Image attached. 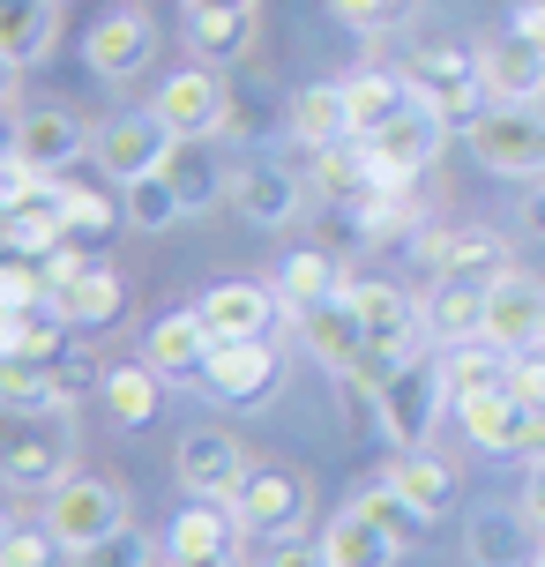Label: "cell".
I'll return each instance as SVG.
<instances>
[{"mask_svg":"<svg viewBox=\"0 0 545 567\" xmlns=\"http://www.w3.org/2000/svg\"><path fill=\"white\" fill-rule=\"evenodd\" d=\"M0 471L16 493H53V485L75 478V425L68 411H30V419H8V455Z\"/></svg>","mask_w":545,"mask_h":567,"instance_id":"6da1fadb","label":"cell"},{"mask_svg":"<svg viewBox=\"0 0 545 567\" xmlns=\"http://www.w3.org/2000/svg\"><path fill=\"white\" fill-rule=\"evenodd\" d=\"M367 396H373L381 433H389L397 449H426L433 425H441V403H449V381H441V367H426V359H403V367H389L373 381Z\"/></svg>","mask_w":545,"mask_h":567,"instance_id":"7a4b0ae2","label":"cell"},{"mask_svg":"<svg viewBox=\"0 0 545 567\" xmlns=\"http://www.w3.org/2000/svg\"><path fill=\"white\" fill-rule=\"evenodd\" d=\"M463 142H471V157L486 172H501V179L545 172V113L538 105H501V97H493V113H471Z\"/></svg>","mask_w":545,"mask_h":567,"instance_id":"3957f363","label":"cell"},{"mask_svg":"<svg viewBox=\"0 0 545 567\" xmlns=\"http://www.w3.org/2000/svg\"><path fill=\"white\" fill-rule=\"evenodd\" d=\"M173 478L187 501H239L247 478H255V455L239 449L232 433H217V425H195V433H179V449H173Z\"/></svg>","mask_w":545,"mask_h":567,"instance_id":"277c9868","label":"cell"},{"mask_svg":"<svg viewBox=\"0 0 545 567\" xmlns=\"http://www.w3.org/2000/svg\"><path fill=\"white\" fill-rule=\"evenodd\" d=\"M173 150H179V135L157 113H113V120H97L90 165L105 172L113 187H127V179H143V172H165V165H173Z\"/></svg>","mask_w":545,"mask_h":567,"instance_id":"5b68a950","label":"cell"},{"mask_svg":"<svg viewBox=\"0 0 545 567\" xmlns=\"http://www.w3.org/2000/svg\"><path fill=\"white\" fill-rule=\"evenodd\" d=\"M285 343L269 337H247V343H217L209 367H202V389L217 403H239V411H261V403L285 389Z\"/></svg>","mask_w":545,"mask_h":567,"instance_id":"8992f818","label":"cell"},{"mask_svg":"<svg viewBox=\"0 0 545 567\" xmlns=\"http://www.w3.org/2000/svg\"><path fill=\"white\" fill-rule=\"evenodd\" d=\"M150 113L165 120L179 142H217L232 127V90H225V75H217V68H179V75H165V83H157Z\"/></svg>","mask_w":545,"mask_h":567,"instance_id":"52a82bcc","label":"cell"},{"mask_svg":"<svg viewBox=\"0 0 545 567\" xmlns=\"http://www.w3.org/2000/svg\"><path fill=\"white\" fill-rule=\"evenodd\" d=\"M291 329H299V343H307L329 373H345V381H359V389L373 381V337H367V321L351 313L345 291L321 299V307H307V313H291Z\"/></svg>","mask_w":545,"mask_h":567,"instance_id":"ba28073f","label":"cell"},{"mask_svg":"<svg viewBox=\"0 0 545 567\" xmlns=\"http://www.w3.org/2000/svg\"><path fill=\"white\" fill-rule=\"evenodd\" d=\"M202 321L217 329V343H247V337H269L277 321H285V291H277V277H217L209 291L195 299Z\"/></svg>","mask_w":545,"mask_h":567,"instance_id":"9c48e42d","label":"cell"},{"mask_svg":"<svg viewBox=\"0 0 545 567\" xmlns=\"http://www.w3.org/2000/svg\"><path fill=\"white\" fill-rule=\"evenodd\" d=\"M90 142H97V127L90 120H75L68 105H38V113H16V135H8V157L30 172H53V179H68V165H83Z\"/></svg>","mask_w":545,"mask_h":567,"instance_id":"30bf717a","label":"cell"},{"mask_svg":"<svg viewBox=\"0 0 545 567\" xmlns=\"http://www.w3.org/2000/svg\"><path fill=\"white\" fill-rule=\"evenodd\" d=\"M120 523H127V501H120V485H105V478H68V485L45 493V530H53L68 553L113 538Z\"/></svg>","mask_w":545,"mask_h":567,"instance_id":"8fae6325","label":"cell"},{"mask_svg":"<svg viewBox=\"0 0 545 567\" xmlns=\"http://www.w3.org/2000/svg\"><path fill=\"white\" fill-rule=\"evenodd\" d=\"M83 60L97 83H135L150 60H157V23H150L143 8H105L83 38Z\"/></svg>","mask_w":545,"mask_h":567,"instance_id":"7c38bea8","label":"cell"},{"mask_svg":"<svg viewBox=\"0 0 545 567\" xmlns=\"http://www.w3.org/2000/svg\"><path fill=\"white\" fill-rule=\"evenodd\" d=\"M456 419H463V433L493 455H538L545 449V411L531 396H516V389H493V396L456 403Z\"/></svg>","mask_w":545,"mask_h":567,"instance_id":"4fadbf2b","label":"cell"},{"mask_svg":"<svg viewBox=\"0 0 545 567\" xmlns=\"http://www.w3.org/2000/svg\"><path fill=\"white\" fill-rule=\"evenodd\" d=\"M321 165H315V187L329 202H345V209H367L373 195H389L403 172H389V157L373 150L367 135H351V142H337V150H315Z\"/></svg>","mask_w":545,"mask_h":567,"instance_id":"5bb4252c","label":"cell"},{"mask_svg":"<svg viewBox=\"0 0 545 567\" xmlns=\"http://www.w3.org/2000/svg\"><path fill=\"white\" fill-rule=\"evenodd\" d=\"M411 255L426 261L433 277H449V284H493V277H508V269H516L508 247H501L493 231H419V239H411Z\"/></svg>","mask_w":545,"mask_h":567,"instance_id":"9a60e30c","label":"cell"},{"mask_svg":"<svg viewBox=\"0 0 545 567\" xmlns=\"http://www.w3.org/2000/svg\"><path fill=\"white\" fill-rule=\"evenodd\" d=\"M232 508H239V523L261 530V538H291V530L307 523V508H315V493H307L299 471H269V463H255V478H247V493H239Z\"/></svg>","mask_w":545,"mask_h":567,"instance_id":"2e32d148","label":"cell"},{"mask_svg":"<svg viewBox=\"0 0 545 567\" xmlns=\"http://www.w3.org/2000/svg\"><path fill=\"white\" fill-rule=\"evenodd\" d=\"M367 142L381 150V157H389V172H403V179H411V172L441 165V150H449V113L419 97V105H403L389 127H373Z\"/></svg>","mask_w":545,"mask_h":567,"instance_id":"e0dca14e","label":"cell"},{"mask_svg":"<svg viewBox=\"0 0 545 567\" xmlns=\"http://www.w3.org/2000/svg\"><path fill=\"white\" fill-rule=\"evenodd\" d=\"M486 337L508 343V351H531V343H545V284H538V277L508 269V277L486 284Z\"/></svg>","mask_w":545,"mask_h":567,"instance_id":"ac0fdd59","label":"cell"},{"mask_svg":"<svg viewBox=\"0 0 545 567\" xmlns=\"http://www.w3.org/2000/svg\"><path fill=\"white\" fill-rule=\"evenodd\" d=\"M411 83H419L426 105H441V113L456 120V113H471V97L486 90V68H479V53H463V45H419V53H411Z\"/></svg>","mask_w":545,"mask_h":567,"instance_id":"d6986e66","label":"cell"},{"mask_svg":"<svg viewBox=\"0 0 545 567\" xmlns=\"http://www.w3.org/2000/svg\"><path fill=\"white\" fill-rule=\"evenodd\" d=\"M225 209L255 231H277V225L299 217V179H291L285 165H239L232 187H225Z\"/></svg>","mask_w":545,"mask_h":567,"instance_id":"ffe728a7","label":"cell"},{"mask_svg":"<svg viewBox=\"0 0 545 567\" xmlns=\"http://www.w3.org/2000/svg\"><path fill=\"white\" fill-rule=\"evenodd\" d=\"M479 68H486V97H501V105H538L545 97V45L538 38L501 30L493 45H479Z\"/></svg>","mask_w":545,"mask_h":567,"instance_id":"44dd1931","label":"cell"},{"mask_svg":"<svg viewBox=\"0 0 545 567\" xmlns=\"http://www.w3.org/2000/svg\"><path fill=\"white\" fill-rule=\"evenodd\" d=\"M209 351H217V329L202 321V307H179V313H165L157 329H150V343H143V359L165 381H202V367H209Z\"/></svg>","mask_w":545,"mask_h":567,"instance_id":"7402d4cb","label":"cell"},{"mask_svg":"<svg viewBox=\"0 0 545 567\" xmlns=\"http://www.w3.org/2000/svg\"><path fill=\"white\" fill-rule=\"evenodd\" d=\"M463 553L471 567H531L538 560V530H531V508H486L471 515V530H463Z\"/></svg>","mask_w":545,"mask_h":567,"instance_id":"603a6c76","label":"cell"},{"mask_svg":"<svg viewBox=\"0 0 545 567\" xmlns=\"http://www.w3.org/2000/svg\"><path fill=\"white\" fill-rule=\"evenodd\" d=\"M441 381H449V403H471V396H493L516 381V351L493 337H471V343H449L441 359Z\"/></svg>","mask_w":545,"mask_h":567,"instance_id":"cb8c5ba5","label":"cell"},{"mask_svg":"<svg viewBox=\"0 0 545 567\" xmlns=\"http://www.w3.org/2000/svg\"><path fill=\"white\" fill-rule=\"evenodd\" d=\"M321 553H329V567H397L403 560V545L389 538L359 501H345L337 523H321Z\"/></svg>","mask_w":545,"mask_h":567,"instance_id":"d4e9b609","label":"cell"},{"mask_svg":"<svg viewBox=\"0 0 545 567\" xmlns=\"http://www.w3.org/2000/svg\"><path fill=\"white\" fill-rule=\"evenodd\" d=\"M389 478L419 501V515L426 523H449V515L463 508V478H456V463H441L433 449H403L397 463H389Z\"/></svg>","mask_w":545,"mask_h":567,"instance_id":"484cf974","label":"cell"},{"mask_svg":"<svg viewBox=\"0 0 545 567\" xmlns=\"http://www.w3.org/2000/svg\"><path fill=\"white\" fill-rule=\"evenodd\" d=\"M60 45V0H0V60L38 68Z\"/></svg>","mask_w":545,"mask_h":567,"instance_id":"4316f807","label":"cell"},{"mask_svg":"<svg viewBox=\"0 0 545 567\" xmlns=\"http://www.w3.org/2000/svg\"><path fill=\"white\" fill-rule=\"evenodd\" d=\"M359 135V120H351V90L345 83H307L291 97V142H307V150H337V142Z\"/></svg>","mask_w":545,"mask_h":567,"instance_id":"83f0119b","label":"cell"},{"mask_svg":"<svg viewBox=\"0 0 545 567\" xmlns=\"http://www.w3.org/2000/svg\"><path fill=\"white\" fill-rule=\"evenodd\" d=\"M345 90H351V120H359V135L389 127L403 105H419L411 68H359V75H345Z\"/></svg>","mask_w":545,"mask_h":567,"instance_id":"f1b7e54d","label":"cell"},{"mask_svg":"<svg viewBox=\"0 0 545 567\" xmlns=\"http://www.w3.org/2000/svg\"><path fill=\"white\" fill-rule=\"evenodd\" d=\"M426 337H433V343H471V337H486V284H449V277H433V291H426Z\"/></svg>","mask_w":545,"mask_h":567,"instance_id":"f546056e","label":"cell"},{"mask_svg":"<svg viewBox=\"0 0 545 567\" xmlns=\"http://www.w3.org/2000/svg\"><path fill=\"white\" fill-rule=\"evenodd\" d=\"M97 389H105V411H113L120 433H143V425H157V403H165V373L150 367H113L97 373Z\"/></svg>","mask_w":545,"mask_h":567,"instance_id":"4dcf8cb0","label":"cell"},{"mask_svg":"<svg viewBox=\"0 0 545 567\" xmlns=\"http://www.w3.org/2000/svg\"><path fill=\"white\" fill-rule=\"evenodd\" d=\"M239 538H247V523L232 501H195V508H179L165 553H239Z\"/></svg>","mask_w":545,"mask_h":567,"instance_id":"1f68e13d","label":"cell"},{"mask_svg":"<svg viewBox=\"0 0 545 567\" xmlns=\"http://www.w3.org/2000/svg\"><path fill=\"white\" fill-rule=\"evenodd\" d=\"M269 277H277V291H285L291 313H307V307H321V299H337V291H345V269L321 255V247H291Z\"/></svg>","mask_w":545,"mask_h":567,"instance_id":"d6a6232c","label":"cell"},{"mask_svg":"<svg viewBox=\"0 0 545 567\" xmlns=\"http://www.w3.org/2000/svg\"><path fill=\"white\" fill-rule=\"evenodd\" d=\"M120 307H127V284H120V269H105V261H90L75 284H60V313H68L75 329H105Z\"/></svg>","mask_w":545,"mask_h":567,"instance_id":"836d02e7","label":"cell"},{"mask_svg":"<svg viewBox=\"0 0 545 567\" xmlns=\"http://www.w3.org/2000/svg\"><path fill=\"white\" fill-rule=\"evenodd\" d=\"M351 501H359V508H367L373 523H381V530H389V538L403 545V553H411V545H419V538H426V530H433L426 515H419V501H411V493H403V485L389 478V471H381V478H373V485H359Z\"/></svg>","mask_w":545,"mask_h":567,"instance_id":"e575fe53","label":"cell"},{"mask_svg":"<svg viewBox=\"0 0 545 567\" xmlns=\"http://www.w3.org/2000/svg\"><path fill=\"white\" fill-rule=\"evenodd\" d=\"M120 209H127L135 231H173L179 217H187V195L173 187V172H143V179L120 187Z\"/></svg>","mask_w":545,"mask_h":567,"instance_id":"d590c367","label":"cell"},{"mask_svg":"<svg viewBox=\"0 0 545 567\" xmlns=\"http://www.w3.org/2000/svg\"><path fill=\"white\" fill-rule=\"evenodd\" d=\"M165 172H173V187H179V195H187V217H202L209 202H225V187H232V172L209 165V150H202V142H179Z\"/></svg>","mask_w":545,"mask_h":567,"instance_id":"8d00e7d4","label":"cell"},{"mask_svg":"<svg viewBox=\"0 0 545 567\" xmlns=\"http://www.w3.org/2000/svg\"><path fill=\"white\" fill-rule=\"evenodd\" d=\"M329 16L359 38H403L419 23V0H329Z\"/></svg>","mask_w":545,"mask_h":567,"instance_id":"74e56055","label":"cell"},{"mask_svg":"<svg viewBox=\"0 0 545 567\" xmlns=\"http://www.w3.org/2000/svg\"><path fill=\"white\" fill-rule=\"evenodd\" d=\"M187 38H195L202 60H239V53H255V8H239V16H187Z\"/></svg>","mask_w":545,"mask_h":567,"instance_id":"f35d334b","label":"cell"},{"mask_svg":"<svg viewBox=\"0 0 545 567\" xmlns=\"http://www.w3.org/2000/svg\"><path fill=\"white\" fill-rule=\"evenodd\" d=\"M68 560H75V553L45 530V515H38V523H16V530L0 538V567H68Z\"/></svg>","mask_w":545,"mask_h":567,"instance_id":"ab89813d","label":"cell"},{"mask_svg":"<svg viewBox=\"0 0 545 567\" xmlns=\"http://www.w3.org/2000/svg\"><path fill=\"white\" fill-rule=\"evenodd\" d=\"M60 217H68V231H113L127 209H113V202L97 195V187H75V179H60Z\"/></svg>","mask_w":545,"mask_h":567,"instance_id":"60d3db41","label":"cell"},{"mask_svg":"<svg viewBox=\"0 0 545 567\" xmlns=\"http://www.w3.org/2000/svg\"><path fill=\"white\" fill-rule=\"evenodd\" d=\"M157 560V553H150V538L143 530H127V523H120L113 538H97V545H83V553H75V567H150Z\"/></svg>","mask_w":545,"mask_h":567,"instance_id":"b9f144b4","label":"cell"},{"mask_svg":"<svg viewBox=\"0 0 545 567\" xmlns=\"http://www.w3.org/2000/svg\"><path fill=\"white\" fill-rule=\"evenodd\" d=\"M351 217H359V231H367V239H397V231L411 225V217H419V209H411V202H403V179H397V187H389V195H373L367 209H351Z\"/></svg>","mask_w":545,"mask_h":567,"instance_id":"7bdbcfd3","label":"cell"},{"mask_svg":"<svg viewBox=\"0 0 545 567\" xmlns=\"http://www.w3.org/2000/svg\"><path fill=\"white\" fill-rule=\"evenodd\" d=\"M516 396H531L545 411V343H531V351H516V381H508Z\"/></svg>","mask_w":545,"mask_h":567,"instance_id":"ee69618b","label":"cell"},{"mask_svg":"<svg viewBox=\"0 0 545 567\" xmlns=\"http://www.w3.org/2000/svg\"><path fill=\"white\" fill-rule=\"evenodd\" d=\"M508 30H516V38H538V45H545V0H508Z\"/></svg>","mask_w":545,"mask_h":567,"instance_id":"f6af8a7d","label":"cell"},{"mask_svg":"<svg viewBox=\"0 0 545 567\" xmlns=\"http://www.w3.org/2000/svg\"><path fill=\"white\" fill-rule=\"evenodd\" d=\"M269 567H329V553H321V538L315 545H277V553H269Z\"/></svg>","mask_w":545,"mask_h":567,"instance_id":"bcb514c9","label":"cell"},{"mask_svg":"<svg viewBox=\"0 0 545 567\" xmlns=\"http://www.w3.org/2000/svg\"><path fill=\"white\" fill-rule=\"evenodd\" d=\"M523 508H531V523L545 530V455L531 463V485H523Z\"/></svg>","mask_w":545,"mask_h":567,"instance_id":"7dc6e473","label":"cell"},{"mask_svg":"<svg viewBox=\"0 0 545 567\" xmlns=\"http://www.w3.org/2000/svg\"><path fill=\"white\" fill-rule=\"evenodd\" d=\"M165 567H239V553H165Z\"/></svg>","mask_w":545,"mask_h":567,"instance_id":"c3c4849f","label":"cell"},{"mask_svg":"<svg viewBox=\"0 0 545 567\" xmlns=\"http://www.w3.org/2000/svg\"><path fill=\"white\" fill-rule=\"evenodd\" d=\"M187 16H239V8H261V0H179Z\"/></svg>","mask_w":545,"mask_h":567,"instance_id":"681fc988","label":"cell"},{"mask_svg":"<svg viewBox=\"0 0 545 567\" xmlns=\"http://www.w3.org/2000/svg\"><path fill=\"white\" fill-rule=\"evenodd\" d=\"M538 567H545V530H538Z\"/></svg>","mask_w":545,"mask_h":567,"instance_id":"f907efd6","label":"cell"},{"mask_svg":"<svg viewBox=\"0 0 545 567\" xmlns=\"http://www.w3.org/2000/svg\"><path fill=\"white\" fill-rule=\"evenodd\" d=\"M531 567H538V560H531Z\"/></svg>","mask_w":545,"mask_h":567,"instance_id":"816d5d0a","label":"cell"}]
</instances>
